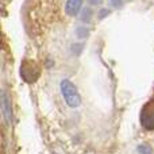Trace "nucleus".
Returning a JSON list of instances; mask_svg holds the SVG:
<instances>
[{"instance_id": "obj_1", "label": "nucleus", "mask_w": 154, "mask_h": 154, "mask_svg": "<svg viewBox=\"0 0 154 154\" xmlns=\"http://www.w3.org/2000/svg\"><path fill=\"white\" fill-rule=\"evenodd\" d=\"M60 88H61L62 96H64L65 101H66V104L69 107L76 108V107H79L80 104H81V96H80L76 85L73 84L72 81H69V80H62Z\"/></svg>"}, {"instance_id": "obj_2", "label": "nucleus", "mask_w": 154, "mask_h": 154, "mask_svg": "<svg viewBox=\"0 0 154 154\" xmlns=\"http://www.w3.org/2000/svg\"><path fill=\"white\" fill-rule=\"evenodd\" d=\"M82 5V0H68L65 4V12L69 16H76L80 12Z\"/></svg>"}, {"instance_id": "obj_4", "label": "nucleus", "mask_w": 154, "mask_h": 154, "mask_svg": "<svg viewBox=\"0 0 154 154\" xmlns=\"http://www.w3.org/2000/svg\"><path fill=\"white\" fill-rule=\"evenodd\" d=\"M91 15H92V11H91V8H85V10L82 11L81 20L82 22H89L91 20Z\"/></svg>"}, {"instance_id": "obj_6", "label": "nucleus", "mask_w": 154, "mask_h": 154, "mask_svg": "<svg viewBox=\"0 0 154 154\" xmlns=\"http://www.w3.org/2000/svg\"><path fill=\"white\" fill-rule=\"evenodd\" d=\"M89 2V4L92 5H100L101 3H103V0H88Z\"/></svg>"}, {"instance_id": "obj_3", "label": "nucleus", "mask_w": 154, "mask_h": 154, "mask_svg": "<svg viewBox=\"0 0 154 154\" xmlns=\"http://www.w3.org/2000/svg\"><path fill=\"white\" fill-rule=\"evenodd\" d=\"M2 108H3V112H4L5 120L10 123L11 118H12V109H11V103H10V100H8V96L5 92L2 93Z\"/></svg>"}, {"instance_id": "obj_5", "label": "nucleus", "mask_w": 154, "mask_h": 154, "mask_svg": "<svg viewBox=\"0 0 154 154\" xmlns=\"http://www.w3.org/2000/svg\"><path fill=\"white\" fill-rule=\"evenodd\" d=\"M138 152L141 154H153V150L150 146H147V145H139L138 147Z\"/></svg>"}, {"instance_id": "obj_7", "label": "nucleus", "mask_w": 154, "mask_h": 154, "mask_svg": "<svg viewBox=\"0 0 154 154\" xmlns=\"http://www.w3.org/2000/svg\"><path fill=\"white\" fill-rule=\"evenodd\" d=\"M111 3L115 5V7H119V5H122V0H111Z\"/></svg>"}]
</instances>
